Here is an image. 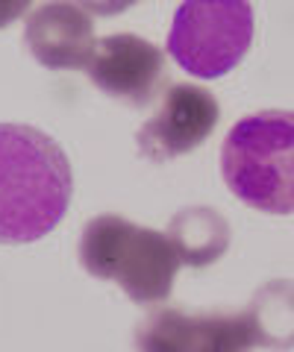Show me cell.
I'll list each match as a JSON object with an SVG mask.
<instances>
[{"label": "cell", "mask_w": 294, "mask_h": 352, "mask_svg": "<svg viewBox=\"0 0 294 352\" xmlns=\"http://www.w3.org/2000/svg\"><path fill=\"white\" fill-rule=\"evenodd\" d=\"M218 126V100L212 91L191 82H177L162 94L159 112L138 129V153L162 164L200 147Z\"/></svg>", "instance_id": "obj_6"}, {"label": "cell", "mask_w": 294, "mask_h": 352, "mask_svg": "<svg viewBox=\"0 0 294 352\" xmlns=\"http://www.w3.org/2000/svg\"><path fill=\"white\" fill-rule=\"evenodd\" d=\"M30 6H32V0H0V30L18 21Z\"/></svg>", "instance_id": "obj_12"}, {"label": "cell", "mask_w": 294, "mask_h": 352, "mask_svg": "<svg viewBox=\"0 0 294 352\" xmlns=\"http://www.w3.org/2000/svg\"><path fill=\"white\" fill-rule=\"evenodd\" d=\"M74 3H80L89 15H121L127 12L129 6L136 3V0H74Z\"/></svg>", "instance_id": "obj_11"}, {"label": "cell", "mask_w": 294, "mask_h": 352, "mask_svg": "<svg viewBox=\"0 0 294 352\" xmlns=\"http://www.w3.org/2000/svg\"><path fill=\"white\" fill-rule=\"evenodd\" d=\"M168 238L177 247L180 261L191 267H206L218 261L230 247V223L215 208H186L168 223Z\"/></svg>", "instance_id": "obj_9"}, {"label": "cell", "mask_w": 294, "mask_h": 352, "mask_svg": "<svg viewBox=\"0 0 294 352\" xmlns=\"http://www.w3.org/2000/svg\"><path fill=\"white\" fill-rule=\"evenodd\" d=\"M24 44L30 56L50 71L85 68L97 44L92 15L74 0H50L27 18Z\"/></svg>", "instance_id": "obj_8"}, {"label": "cell", "mask_w": 294, "mask_h": 352, "mask_svg": "<svg viewBox=\"0 0 294 352\" xmlns=\"http://www.w3.org/2000/svg\"><path fill=\"white\" fill-rule=\"evenodd\" d=\"M250 41V0H182L168 32V53L186 74L218 80L244 59Z\"/></svg>", "instance_id": "obj_4"}, {"label": "cell", "mask_w": 294, "mask_h": 352, "mask_svg": "<svg viewBox=\"0 0 294 352\" xmlns=\"http://www.w3.org/2000/svg\"><path fill=\"white\" fill-rule=\"evenodd\" d=\"M85 71L106 97L129 106H147L165 80V53L141 36L118 32L94 44Z\"/></svg>", "instance_id": "obj_7"}, {"label": "cell", "mask_w": 294, "mask_h": 352, "mask_svg": "<svg viewBox=\"0 0 294 352\" xmlns=\"http://www.w3.org/2000/svg\"><path fill=\"white\" fill-rule=\"evenodd\" d=\"M250 314L259 346H294V282H271L256 294Z\"/></svg>", "instance_id": "obj_10"}, {"label": "cell", "mask_w": 294, "mask_h": 352, "mask_svg": "<svg viewBox=\"0 0 294 352\" xmlns=\"http://www.w3.org/2000/svg\"><path fill=\"white\" fill-rule=\"evenodd\" d=\"M136 344L150 352H233L259 346L253 314H189L159 308L138 326Z\"/></svg>", "instance_id": "obj_5"}, {"label": "cell", "mask_w": 294, "mask_h": 352, "mask_svg": "<svg viewBox=\"0 0 294 352\" xmlns=\"http://www.w3.org/2000/svg\"><path fill=\"white\" fill-rule=\"evenodd\" d=\"M224 182L256 212L294 214V112L242 118L221 147Z\"/></svg>", "instance_id": "obj_2"}, {"label": "cell", "mask_w": 294, "mask_h": 352, "mask_svg": "<svg viewBox=\"0 0 294 352\" xmlns=\"http://www.w3.org/2000/svg\"><path fill=\"white\" fill-rule=\"evenodd\" d=\"M80 261L94 279L115 282L138 305L165 302L182 264L168 232H154L118 214L89 220L80 238Z\"/></svg>", "instance_id": "obj_3"}, {"label": "cell", "mask_w": 294, "mask_h": 352, "mask_svg": "<svg viewBox=\"0 0 294 352\" xmlns=\"http://www.w3.org/2000/svg\"><path fill=\"white\" fill-rule=\"evenodd\" d=\"M136 3H138V0H136Z\"/></svg>", "instance_id": "obj_13"}, {"label": "cell", "mask_w": 294, "mask_h": 352, "mask_svg": "<svg viewBox=\"0 0 294 352\" xmlns=\"http://www.w3.org/2000/svg\"><path fill=\"white\" fill-rule=\"evenodd\" d=\"M71 191V164L56 141L27 124H0V244L50 235Z\"/></svg>", "instance_id": "obj_1"}]
</instances>
